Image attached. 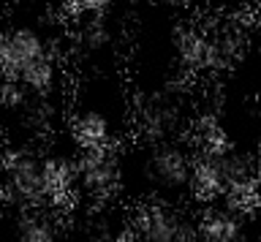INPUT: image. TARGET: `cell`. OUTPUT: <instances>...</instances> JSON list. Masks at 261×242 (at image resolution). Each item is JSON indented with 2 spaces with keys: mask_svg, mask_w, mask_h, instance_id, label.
<instances>
[{
  "mask_svg": "<svg viewBox=\"0 0 261 242\" xmlns=\"http://www.w3.org/2000/svg\"><path fill=\"white\" fill-rule=\"evenodd\" d=\"M49 55L46 38L36 28H14L0 33V76L19 79L33 60Z\"/></svg>",
  "mask_w": 261,
  "mask_h": 242,
  "instance_id": "cell-4",
  "label": "cell"
},
{
  "mask_svg": "<svg viewBox=\"0 0 261 242\" xmlns=\"http://www.w3.org/2000/svg\"><path fill=\"white\" fill-rule=\"evenodd\" d=\"M8 191L19 201H44V160L30 152H16L8 160Z\"/></svg>",
  "mask_w": 261,
  "mask_h": 242,
  "instance_id": "cell-6",
  "label": "cell"
},
{
  "mask_svg": "<svg viewBox=\"0 0 261 242\" xmlns=\"http://www.w3.org/2000/svg\"><path fill=\"white\" fill-rule=\"evenodd\" d=\"M228 188H231V182H228V174L223 166V155H196L188 191L199 201L215 204V201L226 199Z\"/></svg>",
  "mask_w": 261,
  "mask_h": 242,
  "instance_id": "cell-5",
  "label": "cell"
},
{
  "mask_svg": "<svg viewBox=\"0 0 261 242\" xmlns=\"http://www.w3.org/2000/svg\"><path fill=\"white\" fill-rule=\"evenodd\" d=\"M57 76H60V68H57V60L52 58V52H49V55H44V58L33 60L30 66L19 74V79H16V82H19L28 93L46 98V95L55 93Z\"/></svg>",
  "mask_w": 261,
  "mask_h": 242,
  "instance_id": "cell-10",
  "label": "cell"
},
{
  "mask_svg": "<svg viewBox=\"0 0 261 242\" xmlns=\"http://www.w3.org/2000/svg\"><path fill=\"white\" fill-rule=\"evenodd\" d=\"M199 242H245L242 212L226 201H215L199 221Z\"/></svg>",
  "mask_w": 261,
  "mask_h": 242,
  "instance_id": "cell-7",
  "label": "cell"
},
{
  "mask_svg": "<svg viewBox=\"0 0 261 242\" xmlns=\"http://www.w3.org/2000/svg\"><path fill=\"white\" fill-rule=\"evenodd\" d=\"M79 172V188L87 191L93 199H109L120 188V158L112 147L98 150H82V158L76 160Z\"/></svg>",
  "mask_w": 261,
  "mask_h": 242,
  "instance_id": "cell-3",
  "label": "cell"
},
{
  "mask_svg": "<svg viewBox=\"0 0 261 242\" xmlns=\"http://www.w3.org/2000/svg\"><path fill=\"white\" fill-rule=\"evenodd\" d=\"M82 44L87 49H101V46L109 44V30L103 25V17H90L85 30H82Z\"/></svg>",
  "mask_w": 261,
  "mask_h": 242,
  "instance_id": "cell-14",
  "label": "cell"
},
{
  "mask_svg": "<svg viewBox=\"0 0 261 242\" xmlns=\"http://www.w3.org/2000/svg\"><path fill=\"white\" fill-rule=\"evenodd\" d=\"M193 160L196 155H191L182 144L155 142L144 155V174L155 188H161L166 193H177L191 185Z\"/></svg>",
  "mask_w": 261,
  "mask_h": 242,
  "instance_id": "cell-1",
  "label": "cell"
},
{
  "mask_svg": "<svg viewBox=\"0 0 261 242\" xmlns=\"http://www.w3.org/2000/svg\"><path fill=\"white\" fill-rule=\"evenodd\" d=\"M174 123H177V106L171 101L152 98L142 112V131L155 142L166 139V136L177 128Z\"/></svg>",
  "mask_w": 261,
  "mask_h": 242,
  "instance_id": "cell-11",
  "label": "cell"
},
{
  "mask_svg": "<svg viewBox=\"0 0 261 242\" xmlns=\"http://www.w3.org/2000/svg\"><path fill=\"white\" fill-rule=\"evenodd\" d=\"M144 242H199V226L182 207L147 204L136 218Z\"/></svg>",
  "mask_w": 261,
  "mask_h": 242,
  "instance_id": "cell-2",
  "label": "cell"
},
{
  "mask_svg": "<svg viewBox=\"0 0 261 242\" xmlns=\"http://www.w3.org/2000/svg\"><path fill=\"white\" fill-rule=\"evenodd\" d=\"M117 242H144V239H142V231H139L136 223H134V226H125V229L120 231Z\"/></svg>",
  "mask_w": 261,
  "mask_h": 242,
  "instance_id": "cell-16",
  "label": "cell"
},
{
  "mask_svg": "<svg viewBox=\"0 0 261 242\" xmlns=\"http://www.w3.org/2000/svg\"><path fill=\"white\" fill-rule=\"evenodd\" d=\"M196 142H199V155H226L231 152V139L226 128L218 120H207L196 128Z\"/></svg>",
  "mask_w": 261,
  "mask_h": 242,
  "instance_id": "cell-12",
  "label": "cell"
},
{
  "mask_svg": "<svg viewBox=\"0 0 261 242\" xmlns=\"http://www.w3.org/2000/svg\"><path fill=\"white\" fill-rule=\"evenodd\" d=\"M76 185H79V172L73 160L60 155L44 158V201H49L52 207L71 204Z\"/></svg>",
  "mask_w": 261,
  "mask_h": 242,
  "instance_id": "cell-8",
  "label": "cell"
},
{
  "mask_svg": "<svg viewBox=\"0 0 261 242\" xmlns=\"http://www.w3.org/2000/svg\"><path fill=\"white\" fill-rule=\"evenodd\" d=\"M114 0H63L60 11L68 19H90V17H103L112 9Z\"/></svg>",
  "mask_w": 261,
  "mask_h": 242,
  "instance_id": "cell-13",
  "label": "cell"
},
{
  "mask_svg": "<svg viewBox=\"0 0 261 242\" xmlns=\"http://www.w3.org/2000/svg\"><path fill=\"white\" fill-rule=\"evenodd\" d=\"M71 136L79 144V150H98V147H109L112 139V125L101 112L87 109L73 120L71 125Z\"/></svg>",
  "mask_w": 261,
  "mask_h": 242,
  "instance_id": "cell-9",
  "label": "cell"
},
{
  "mask_svg": "<svg viewBox=\"0 0 261 242\" xmlns=\"http://www.w3.org/2000/svg\"><path fill=\"white\" fill-rule=\"evenodd\" d=\"M19 242H57V239H55V231L49 223L38 221V218H30V221H24V226H22Z\"/></svg>",
  "mask_w": 261,
  "mask_h": 242,
  "instance_id": "cell-15",
  "label": "cell"
},
{
  "mask_svg": "<svg viewBox=\"0 0 261 242\" xmlns=\"http://www.w3.org/2000/svg\"><path fill=\"white\" fill-rule=\"evenodd\" d=\"M258 188H261V174H258Z\"/></svg>",
  "mask_w": 261,
  "mask_h": 242,
  "instance_id": "cell-17",
  "label": "cell"
}]
</instances>
